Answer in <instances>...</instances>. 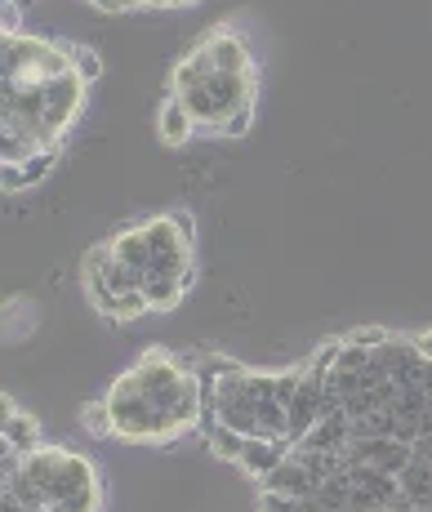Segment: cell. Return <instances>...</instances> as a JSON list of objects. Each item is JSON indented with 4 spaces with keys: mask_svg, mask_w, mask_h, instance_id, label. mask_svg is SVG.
I'll use <instances>...</instances> for the list:
<instances>
[{
    "mask_svg": "<svg viewBox=\"0 0 432 512\" xmlns=\"http://www.w3.org/2000/svg\"><path fill=\"white\" fill-rule=\"evenodd\" d=\"M112 437L121 441H179L192 428H201L205 388L201 374L188 361L152 348L139 357V366L125 370L103 397Z\"/></svg>",
    "mask_w": 432,
    "mask_h": 512,
    "instance_id": "6da1fadb",
    "label": "cell"
},
{
    "mask_svg": "<svg viewBox=\"0 0 432 512\" xmlns=\"http://www.w3.org/2000/svg\"><path fill=\"white\" fill-rule=\"evenodd\" d=\"M179 94L183 103H188L196 130H214L223 134V125L232 121L237 112H245V107H254V76H237V72H219L214 67L205 81L188 85V90H170Z\"/></svg>",
    "mask_w": 432,
    "mask_h": 512,
    "instance_id": "7a4b0ae2",
    "label": "cell"
},
{
    "mask_svg": "<svg viewBox=\"0 0 432 512\" xmlns=\"http://www.w3.org/2000/svg\"><path fill=\"white\" fill-rule=\"evenodd\" d=\"M201 45L210 49V58H214V67H219V72L254 76V58H250V49H245V41L237 32H210Z\"/></svg>",
    "mask_w": 432,
    "mask_h": 512,
    "instance_id": "3957f363",
    "label": "cell"
},
{
    "mask_svg": "<svg viewBox=\"0 0 432 512\" xmlns=\"http://www.w3.org/2000/svg\"><path fill=\"white\" fill-rule=\"evenodd\" d=\"M156 130H161V143L165 147H183L196 134V121H192L188 103H183L179 94H165L161 116H156Z\"/></svg>",
    "mask_w": 432,
    "mask_h": 512,
    "instance_id": "277c9868",
    "label": "cell"
},
{
    "mask_svg": "<svg viewBox=\"0 0 432 512\" xmlns=\"http://www.w3.org/2000/svg\"><path fill=\"white\" fill-rule=\"evenodd\" d=\"M290 441L281 437V441H263V437H250L245 441V455H241V468L250 472V477H268V472H277L281 464H286V455H290Z\"/></svg>",
    "mask_w": 432,
    "mask_h": 512,
    "instance_id": "5b68a950",
    "label": "cell"
},
{
    "mask_svg": "<svg viewBox=\"0 0 432 512\" xmlns=\"http://www.w3.org/2000/svg\"><path fill=\"white\" fill-rule=\"evenodd\" d=\"M5 446L18 450V455L41 450V441H36V419L23 415V410H14V401H9V397H5Z\"/></svg>",
    "mask_w": 432,
    "mask_h": 512,
    "instance_id": "8992f818",
    "label": "cell"
},
{
    "mask_svg": "<svg viewBox=\"0 0 432 512\" xmlns=\"http://www.w3.org/2000/svg\"><path fill=\"white\" fill-rule=\"evenodd\" d=\"M397 481H401V495H406L410 504H419V508L432 504V464L424 455L410 459V464L397 472Z\"/></svg>",
    "mask_w": 432,
    "mask_h": 512,
    "instance_id": "52a82bcc",
    "label": "cell"
},
{
    "mask_svg": "<svg viewBox=\"0 0 432 512\" xmlns=\"http://www.w3.org/2000/svg\"><path fill=\"white\" fill-rule=\"evenodd\" d=\"M192 277H161V281H147L143 285V299H147V312H170L179 308V299L188 294Z\"/></svg>",
    "mask_w": 432,
    "mask_h": 512,
    "instance_id": "ba28073f",
    "label": "cell"
},
{
    "mask_svg": "<svg viewBox=\"0 0 432 512\" xmlns=\"http://www.w3.org/2000/svg\"><path fill=\"white\" fill-rule=\"evenodd\" d=\"M49 161H54V152H41L36 161H27V165H5V187H9V192H18V187H32L49 170Z\"/></svg>",
    "mask_w": 432,
    "mask_h": 512,
    "instance_id": "9c48e42d",
    "label": "cell"
},
{
    "mask_svg": "<svg viewBox=\"0 0 432 512\" xmlns=\"http://www.w3.org/2000/svg\"><path fill=\"white\" fill-rule=\"evenodd\" d=\"M72 63H76V72H81V76H85V81H94V76H98V58L90 54V49L72 45Z\"/></svg>",
    "mask_w": 432,
    "mask_h": 512,
    "instance_id": "30bf717a",
    "label": "cell"
},
{
    "mask_svg": "<svg viewBox=\"0 0 432 512\" xmlns=\"http://www.w3.org/2000/svg\"><path fill=\"white\" fill-rule=\"evenodd\" d=\"M250 112H254V107H245V112H237V116H232V121L223 125V134H228V139H241V134L250 130Z\"/></svg>",
    "mask_w": 432,
    "mask_h": 512,
    "instance_id": "8fae6325",
    "label": "cell"
},
{
    "mask_svg": "<svg viewBox=\"0 0 432 512\" xmlns=\"http://www.w3.org/2000/svg\"><path fill=\"white\" fill-rule=\"evenodd\" d=\"M94 9H107V14H116V9H139V0H90Z\"/></svg>",
    "mask_w": 432,
    "mask_h": 512,
    "instance_id": "7c38bea8",
    "label": "cell"
},
{
    "mask_svg": "<svg viewBox=\"0 0 432 512\" xmlns=\"http://www.w3.org/2000/svg\"><path fill=\"white\" fill-rule=\"evenodd\" d=\"M415 348H419V357H424V361H432V330L419 334V339H415Z\"/></svg>",
    "mask_w": 432,
    "mask_h": 512,
    "instance_id": "4fadbf2b",
    "label": "cell"
},
{
    "mask_svg": "<svg viewBox=\"0 0 432 512\" xmlns=\"http://www.w3.org/2000/svg\"><path fill=\"white\" fill-rule=\"evenodd\" d=\"M165 5H192V0H139V9H165Z\"/></svg>",
    "mask_w": 432,
    "mask_h": 512,
    "instance_id": "5bb4252c",
    "label": "cell"
},
{
    "mask_svg": "<svg viewBox=\"0 0 432 512\" xmlns=\"http://www.w3.org/2000/svg\"><path fill=\"white\" fill-rule=\"evenodd\" d=\"M415 455H424L428 464H432V432H428V437H419V441H415Z\"/></svg>",
    "mask_w": 432,
    "mask_h": 512,
    "instance_id": "9a60e30c",
    "label": "cell"
},
{
    "mask_svg": "<svg viewBox=\"0 0 432 512\" xmlns=\"http://www.w3.org/2000/svg\"><path fill=\"white\" fill-rule=\"evenodd\" d=\"M424 512H432V504H428V508H424Z\"/></svg>",
    "mask_w": 432,
    "mask_h": 512,
    "instance_id": "2e32d148",
    "label": "cell"
}]
</instances>
